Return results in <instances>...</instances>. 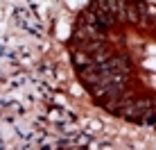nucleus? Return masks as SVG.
Instances as JSON below:
<instances>
[{
	"label": "nucleus",
	"mask_w": 156,
	"mask_h": 150,
	"mask_svg": "<svg viewBox=\"0 0 156 150\" xmlns=\"http://www.w3.org/2000/svg\"><path fill=\"white\" fill-rule=\"evenodd\" d=\"M73 66H77V71H84L86 66H90V55L82 48L73 50Z\"/></svg>",
	"instance_id": "obj_1"
}]
</instances>
